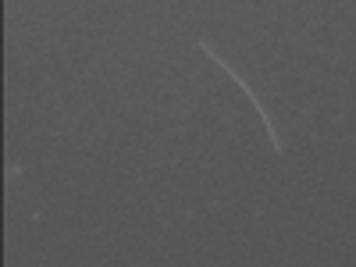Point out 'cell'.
<instances>
[{
  "instance_id": "1",
  "label": "cell",
  "mask_w": 356,
  "mask_h": 267,
  "mask_svg": "<svg viewBox=\"0 0 356 267\" xmlns=\"http://www.w3.org/2000/svg\"><path fill=\"white\" fill-rule=\"evenodd\" d=\"M196 50H203V54L211 57V61H214V65H218V68H221V72H225V75H228V79H232V82L239 86L246 97H250V104H253V107H257V114H260V125H264L267 139H271V150H275V154H285V139L278 136V125H275V118L267 114V107L260 104V97H257L253 89H250V82H246V79H243L239 72H235V65H228V57H225V54H221V50H218V47L211 43V40H207V36H200V40H196Z\"/></svg>"
}]
</instances>
